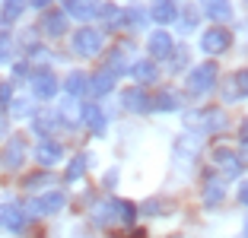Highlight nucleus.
<instances>
[{"mask_svg":"<svg viewBox=\"0 0 248 238\" xmlns=\"http://www.w3.org/2000/svg\"><path fill=\"white\" fill-rule=\"evenodd\" d=\"M226 124V115L219 108H201V111H191L185 115V127L197 130V134H213V130H223Z\"/></svg>","mask_w":248,"mask_h":238,"instance_id":"obj_1","label":"nucleus"},{"mask_svg":"<svg viewBox=\"0 0 248 238\" xmlns=\"http://www.w3.org/2000/svg\"><path fill=\"white\" fill-rule=\"evenodd\" d=\"M213 86H217V64L207 60V64L191 70V76H188V92L191 95H207Z\"/></svg>","mask_w":248,"mask_h":238,"instance_id":"obj_2","label":"nucleus"},{"mask_svg":"<svg viewBox=\"0 0 248 238\" xmlns=\"http://www.w3.org/2000/svg\"><path fill=\"white\" fill-rule=\"evenodd\" d=\"M73 48L80 51V54H86V58L99 54V51H102V32H95V29H80L77 35H73Z\"/></svg>","mask_w":248,"mask_h":238,"instance_id":"obj_3","label":"nucleus"},{"mask_svg":"<svg viewBox=\"0 0 248 238\" xmlns=\"http://www.w3.org/2000/svg\"><path fill=\"white\" fill-rule=\"evenodd\" d=\"M201 48H204L207 54H223V51L229 48V32L223 29V26H213V29H207L204 38H201Z\"/></svg>","mask_w":248,"mask_h":238,"instance_id":"obj_4","label":"nucleus"},{"mask_svg":"<svg viewBox=\"0 0 248 238\" xmlns=\"http://www.w3.org/2000/svg\"><path fill=\"white\" fill-rule=\"evenodd\" d=\"M32 92H35V99H51L54 92H58V79H54L51 70H38L35 76H32Z\"/></svg>","mask_w":248,"mask_h":238,"instance_id":"obj_5","label":"nucleus"},{"mask_svg":"<svg viewBox=\"0 0 248 238\" xmlns=\"http://www.w3.org/2000/svg\"><path fill=\"white\" fill-rule=\"evenodd\" d=\"M213 162H217V165L223 168L229 178H235V175L242 172V159L235 156L232 149H226V146H217V149H213Z\"/></svg>","mask_w":248,"mask_h":238,"instance_id":"obj_6","label":"nucleus"},{"mask_svg":"<svg viewBox=\"0 0 248 238\" xmlns=\"http://www.w3.org/2000/svg\"><path fill=\"white\" fill-rule=\"evenodd\" d=\"M61 207H64V194H61V191H51V194H42L29 209L38 213V216H51V213H58Z\"/></svg>","mask_w":248,"mask_h":238,"instance_id":"obj_7","label":"nucleus"},{"mask_svg":"<svg viewBox=\"0 0 248 238\" xmlns=\"http://www.w3.org/2000/svg\"><path fill=\"white\" fill-rule=\"evenodd\" d=\"M146 51H150V58L153 60H162L172 54V35L169 32H153L150 42H146Z\"/></svg>","mask_w":248,"mask_h":238,"instance_id":"obj_8","label":"nucleus"},{"mask_svg":"<svg viewBox=\"0 0 248 238\" xmlns=\"http://www.w3.org/2000/svg\"><path fill=\"white\" fill-rule=\"evenodd\" d=\"M64 10L73 19H93L99 10V0H64Z\"/></svg>","mask_w":248,"mask_h":238,"instance_id":"obj_9","label":"nucleus"},{"mask_svg":"<svg viewBox=\"0 0 248 238\" xmlns=\"http://www.w3.org/2000/svg\"><path fill=\"white\" fill-rule=\"evenodd\" d=\"M121 102H124V108L134 111V115H143V111L150 108V99H146L140 89H124V92H121Z\"/></svg>","mask_w":248,"mask_h":238,"instance_id":"obj_10","label":"nucleus"},{"mask_svg":"<svg viewBox=\"0 0 248 238\" xmlns=\"http://www.w3.org/2000/svg\"><path fill=\"white\" fill-rule=\"evenodd\" d=\"M204 10L213 22H229L232 19V7H229V0H204Z\"/></svg>","mask_w":248,"mask_h":238,"instance_id":"obj_11","label":"nucleus"},{"mask_svg":"<svg viewBox=\"0 0 248 238\" xmlns=\"http://www.w3.org/2000/svg\"><path fill=\"white\" fill-rule=\"evenodd\" d=\"M150 16H153L156 22H162V26H166V22H172L178 16V10H175V3H172V0H153Z\"/></svg>","mask_w":248,"mask_h":238,"instance_id":"obj_12","label":"nucleus"},{"mask_svg":"<svg viewBox=\"0 0 248 238\" xmlns=\"http://www.w3.org/2000/svg\"><path fill=\"white\" fill-rule=\"evenodd\" d=\"M22 10H26V0H3V7H0V26H13L22 16Z\"/></svg>","mask_w":248,"mask_h":238,"instance_id":"obj_13","label":"nucleus"},{"mask_svg":"<svg viewBox=\"0 0 248 238\" xmlns=\"http://www.w3.org/2000/svg\"><path fill=\"white\" fill-rule=\"evenodd\" d=\"M22 159H26V140L22 137H13L10 140V146H7V168H19L22 165Z\"/></svg>","mask_w":248,"mask_h":238,"instance_id":"obj_14","label":"nucleus"},{"mask_svg":"<svg viewBox=\"0 0 248 238\" xmlns=\"http://www.w3.org/2000/svg\"><path fill=\"white\" fill-rule=\"evenodd\" d=\"M35 159L42 162V165H54V162H61V146L51 143V140H45V143H38Z\"/></svg>","mask_w":248,"mask_h":238,"instance_id":"obj_15","label":"nucleus"},{"mask_svg":"<svg viewBox=\"0 0 248 238\" xmlns=\"http://www.w3.org/2000/svg\"><path fill=\"white\" fill-rule=\"evenodd\" d=\"M204 203H207V207H217V203H223V181L213 178V175L204 181Z\"/></svg>","mask_w":248,"mask_h":238,"instance_id":"obj_16","label":"nucleus"},{"mask_svg":"<svg viewBox=\"0 0 248 238\" xmlns=\"http://www.w3.org/2000/svg\"><path fill=\"white\" fill-rule=\"evenodd\" d=\"M64 26H67L64 13H48V16L42 19V32H45V35H51V38L64 35Z\"/></svg>","mask_w":248,"mask_h":238,"instance_id":"obj_17","label":"nucleus"},{"mask_svg":"<svg viewBox=\"0 0 248 238\" xmlns=\"http://www.w3.org/2000/svg\"><path fill=\"white\" fill-rule=\"evenodd\" d=\"M131 76L137 79V83H153L156 79V64L153 60H137V64L131 67Z\"/></svg>","mask_w":248,"mask_h":238,"instance_id":"obj_18","label":"nucleus"},{"mask_svg":"<svg viewBox=\"0 0 248 238\" xmlns=\"http://www.w3.org/2000/svg\"><path fill=\"white\" fill-rule=\"evenodd\" d=\"M111 86H115V73H111V70H102L99 76L93 79V83H89V92H93V95H105Z\"/></svg>","mask_w":248,"mask_h":238,"instance_id":"obj_19","label":"nucleus"},{"mask_svg":"<svg viewBox=\"0 0 248 238\" xmlns=\"http://www.w3.org/2000/svg\"><path fill=\"white\" fill-rule=\"evenodd\" d=\"M83 118H86V127L93 130V134H102V130H105V115L95 108V105H89V108L83 111Z\"/></svg>","mask_w":248,"mask_h":238,"instance_id":"obj_20","label":"nucleus"},{"mask_svg":"<svg viewBox=\"0 0 248 238\" xmlns=\"http://www.w3.org/2000/svg\"><path fill=\"white\" fill-rule=\"evenodd\" d=\"M121 26H127V29H140V26H146V13L143 10H121Z\"/></svg>","mask_w":248,"mask_h":238,"instance_id":"obj_21","label":"nucleus"},{"mask_svg":"<svg viewBox=\"0 0 248 238\" xmlns=\"http://www.w3.org/2000/svg\"><path fill=\"white\" fill-rule=\"evenodd\" d=\"M3 223H7L10 232H22V229H26V213L16 209V207H10L7 213H3Z\"/></svg>","mask_w":248,"mask_h":238,"instance_id":"obj_22","label":"nucleus"},{"mask_svg":"<svg viewBox=\"0 0 248 238\" xmlns=\"http://www.w3.org/2000/svg\"><path fill=\"white\" fill-rule=\"evenodd\" d=\"M61 118H64V121H70V124H77V121L83 118V108H80V102L67 95V102L61 105Z\"/></svg>","mask_w":248,"mask_h":238,"instance_id":"obj_23","label":"nucleus"},{"mask_svg":"<svg viewBox=\"0 0 248 238\" xmlns=\"http://www.w3.org/2000/svg\"><path fill=\"white\" fill-rule=\"evenodd\" d=\"M108 207H111V216H115V219H124V223H134V213H137V209H134L131 203H124V200H111Z\"/></svg>","mask_w":248,"mask_h":238,"instance_id":"obj_24","label":"nucleus"},{"mask_svg":"<svg viewBox=\"0 0 248 238\" xmlns=\"http://www.w3.org/2000/svg\"><path fill=\"white\" fill-rule=\"evenodd\" d=\"M86 162H89V159L83 156V152H80V156H73L70 165H67V181H80L83 172H86Z\"/></svg>","mask_w":248,"mask_h":238,"instance_id":"obj_25","label":"nucleus"},{"mask_svg":"<svg viewBox=\"0 0 248 238\" xmlns=\"http://www.w3.org/2000/svg\"><path fill=\"white\" fill-rule=\"evenodd\" d=\"M86 89V73H70L67 76V95H80Z\"/></svg>","mask_w":248,"mask_h":238,"instance_id":"obj_26","label":"nucleus"},{"mask_svg":"<svg viewBox=\"0 0 248 238\" xmlns=\"http://www.w3.org/2000/svg\"><path fill=\"white\" fill-rule=\"evenodd\" d=\"M51 130H54V118H51V115H38V118H35V134L48 137Z\"/></svg>","mask_w":248,"mask_h":238,"instance_id":"obj_27","label":"nucleus"},{"mask_svg":"<svg viewBox=\"0 0 248 238\" xmlns=\"http://www.w3.org/2000/svg\"><path fill=\"white\" fill-rule=\"evenodd\" d=\"M156 108H159V111H175L178 108V99L172 92H162L159 99H156Z\"/></svg>","mask_w":248,"mask_h":238,"instance_id":"obj_28","label":"nucleus"},{"mask_svg":"<svg viewBox=\"0 0 248 238\" xmlns=\"http://www.w3.org/2000/svg\"><path fill=\"white\" fill-rule=\"evenodd\" d=\"M10 111H13L16 118H26L32 111V105H29V99H10Z\"/></svg>","mask_w":248,"mask_h":238,"instance_id":"obj_29","label":"nucleus"},{"mask_svg":"<svg viewBox=\"0 0 248 238\" xmlns=\"http://www.w3.org/2000/svg\"><path fill=\"white\" fill-rule=\"evenodd\" d=\"M10 51H13V38H10L7 32H0V64L10 60Z\"/></svg>","mask_w":248,"mask_h":238,"instance_id":"obj_30","label":"nucleus"},{"mask_svg":"<svg viewBox=\"0 0 248 238\" xmlns=\"http://www.w3.org/2000/svg\"><path fill=\"white\" fill-rule=\"evenodd\" d=\"M175 149H178V156L188 159V156H191V149H197V140H194V137H182V140L175 143Z\"/></svg>","mask_w":248,"mask_h":238,"instance_id":"obj_31","label":"nucleus"},{"mask_svg":"<svg viewBox=\"0 0 248 238\" xmlns=\"http://www.w3.org/2000/svg\"><path fill=\"white\" fill-rule=\"evenodd\" d=\"M235 92L248 95V70H239V73H235Z\"/></svg>","mask_w":248,"mask_h":238,"instance_id":"obj_32","label":"nucleus"},{"mask_svg":"<svg viewBox=\"0 0 248 238\" xmlns=\"http://www.w3.org/2000/svg\"><path fill=\"white\" fill-rule=\"evenodd\" d=\"M194 13H197L194 7H191V10H185V16H182V29H185V32H191V29H194Z\"/></svg>","mask_w":248,"mask_h":238,"instance_id":"obj_33","label":"nucleus"},{"mask_svg":"<svg viewBox=\"0 0 248 238\" xmlns=\"http://www.w3.org/2000/svg\"><path fill=\"white\" fill-rule=\"evenodd\" d=\"M118 67H124V51H121V48H118V54H111V58H108V70L115 73Z\"/></svg>","mask_w":248,"mask_h":238,"instance_id":"obj_34","label":"nucleus"},{"mask_svg":"<svg viewBox=\"0 0 248 238\" xmlns=\"http://www.w3.org/2000/svg\"><path fill=\"white\" fill-rule=\"evenodd\" d=\"M10 99H13V86H10V83H0V102L10 105Z\"/></svg>","mask_w":248,"mask_h":238,"instance_id":"obj_35","label":"nucleus"},{"mask_svg":"<svg viewBox=\"0 0 248 238\" xmlns=\"http://www.w3.org/2000/svg\"><path fill=\"white\" fill-rule=\"evenodd\" d=\"M29 3H32V7H35V10H45V7H51L54 0H29Z\"/></svg>","mask_w":248,"mask_h":238,"instance_id":"obj_36","label":"nucleus"},{"mask_svg":"<svg viewBox=\"0 0 248 238\" xmlns=\"http://www.w3.org/2000/svg\"><path fill=\"white\" fill-rule=\"evenodd\" d=\"M185 64V51H178V54H175V60H172V67H175V70H178V67H182Z\"/></svg>","mask_w":248,"mask_h":238,"instance_id":"obj_37","label":"nucleus"},{"mask_svg":"<svg viewBox=\"0 0 248 238\" xmlns=\"http://www.w3.org/2000/svg\"><path fill=\"white\" fill-rule=\"evenodd\" d=\"M239 200L248 207V184H242V191H239Z\"/></svg>","mask_w":248,"mask_h":238,"instance_id":"obj_38","label":"nucleus"},{"mask_svg":"<svg viewBox=\"0 0 248 238\" xmlns=\"http://www.w3.org/2000/svg\"><path fill=\"white\" fill-rule=\"evenodd\" d=\"M239 137H242V143H245V140H248V121L242 124V130H239Z\"/></svg>","mask_w":248,"mask_h":238,"instance_id":"obj_39","label":"nucleus"},{"mask_svg":"<svg viewBox=\"0 0 248 238\" xmlns=\"http://www.w3.org/2000/svg\"><path fill=\"white\" fill-rule=\"evenodd\" d=\"M3 130H7V118L0 115V134H3Z\"/></svg>","mask_w":248,"mask_h":238,"instance_id":"obj_40","label":"nucleus"},{"mask_svg":"<svg viewBox=\"0 0 248 238\" xmlns=\"http://www.w3.org/2000/svg\"><path fill=\"white\" fill-rule=\"evenodd\" d=\"M242 159H245V162H248V140H245V156H242Z\"/></svg>","mask_w":248,"mask_h":238,"instance_id":"obj_41","label":"nucleus"},{"mask_svg":"<svg viewBox=\"0 0 248 238\" xmlns=\"http://www.w3.org/2000/svg\"><path fill=\"white\" fill-rule=\"evenodd\" d=\"M245 238H248V225H245Z\"/></svg>","mask_w":248,"mask_h":238,"instance_id":"obj_42","label":"nucleus"}]
</instances>
